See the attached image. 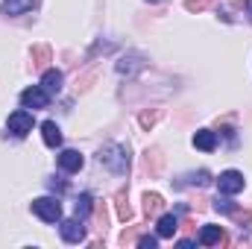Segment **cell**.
Segmentation results:
<instances>
[{"mask_svg":"<svg viewBox=\"0 0 252 249\" xmlns=\"http://www.w3.org/2000/svg\"><path fill=\"white\" fill-rule=\"evenodd\" d=\"M97 158L112 173H126V167H129V153H126V147H121V144H106Z\"/></svg>","mask_w":252,"mask_h":249,"instance_id":"cell-1","label":"cell"},{"mask_svg":"<svg viewBox=\"0 0 252 249\" xmlns=\"http://www.w3.org/2000/svg\"><path fill=\"white\" fill-rule=\"evenodd\" d=\"M32 214L41 217L44 223H59L62 220V202L56 196H38V199H32Z\"/></svg>","mask_w":252,"mask_h":249,"instance_id":"cell-2","label":"cell"},{"mask_svg":"<svg viewBox=\"0 0 252 249\" xmlns=\"http://www.w3.org/2000/svg\"><path fill=\"white\" fill-rule=\"evenodd\" d=\"M50 103V91L44 85H30L21 91V106L24 109H47Z\"/></svg>","mask_w":252,"mask_h":249,"instance_id":"cell-3","label":"cell"},{"mask_svg":"<svg viewBox=\"0 0 252 249\" xmlns=\"http://www.w3.org/2000/svg\"><path fill=\"white\" fill-rule=\"evenodd\" d=\"M32 126H35V121H32V115H30L27 109H18V112H12V115H9V132H12V135H18V138L30 135V132H32Z\"/></svg>","mask_w":252,"mask_h":249,"instance_id":"cell-4","label":"cell"},{"mask_svg":"<svg viewBox=\"0 0 252 249\" xmlns=\"http://www.w3.org/2000/svg\"><path fill=\"white\" fill-rule=\"evenodd\" d=\"M217 187H220V193H226V196L241 193V190H244V173H238V170H226V173H220Z\"/></svg>","mask_w":252,"mask_h":249,"instance_id":"cell-5","label":"cell"},{"mask_svg":"<svg viewBox=\"0 0 252 249\" xmlns=\"http://www.w3.org/2000/svg\"><path fill=\"white\" fill-rule=\"evenodd\" d=\"M59 232H62V238L67 241V244H79V241H85V229H82L79 217H76V220H59Z\"/></svg>","mask_w":252,"mask_h":249,"instance_id":"cell-6","label":"cell"},{"mask_svg":"<svg viewBox=\"0 0 252 249\" xmlns=\"http://www.w3.org/2000/svg\"><path fill=\"white\" fill-rule=\"evenodd\" d=\"M56 161H59V167H62L64 173H76V170H82V164H85V158H82L79 150H62Z\"/></svg>","mask_w":252,"mask_h":249,"instance_id":"cell-7","label":"cell"},{"mask_svg":"<svg viewBox=\"0 0 252 249\" xmlns=\"http://www.w3.org/2000/svg\"><path fill=\"white\" fill-rule=\"evenodd\" d=\"M41 138L47 147H62V129L56 126V121H44L41 124Z\"/></svg>","mask_w":252,"mask_h":249,"instance_id":"cell-8","label":"cell"},{"mask_svg":"<svg viewBox=\"0 0 252 249\" xmlns=\"http://www.w3.org/2000/svg\"><path fill=\"white\" fill-rule=\"evenodd\" d=\"M193 147L202 150V153H211V150L217 147V132H211V129H199V132L193 135Z\"/></svg>","mask_w":252,"mask_h":249,"instance_id":"cell-9","label":"cell"},{"mask_svg":"<svg viewBox=\"0 0 252 249\" xmlns=\"http://www.w3.org/2000/svg\"><path fill=\"white\" fill-rule=\"evenodd\" d=\"M62 70H56V67H50V70H44V76H41V85L50 91V94H56V91H62Z\"/></svg>","mask_w":252,"mask_h":249,"instance_id":"cell-10","label":"cell"},{"mask_svg":"<svg viewBox=\"0 0 252 249\" xmlns=\"http://www.w3.org/2000/svg\"><path fill=\"white\" fill-rule=\"evenodd\" d=\"M176 229H179V217L176 214H161L158 217V238H173Z\"/></svg>","mask_w":252,"mask_h":249,"instance_id":"cell-11","label":"cell"},{"mask_svg":"<svg viewBox=\"0 0 252 249\" xmlns=\"http://www.w3.org/2000/svg\"><path fill=\"white\" fill-rule=\"evenodd\" d=\"M196 241H199L202 247H214V244L223 241V229H220V226H202V232H199Z\"/></svg>","mask_w":252,"mask_h":249,"instance_id":"cell-12","label":"cell"},{"mask_svg":"<svg viewBox=\"0 0 252 249\" xmlns=\"http://www.w3.org/2000/svg\"><path fill=\"white\" fill-rule=\"evenodd\" d=\"M35 0H3V15H24L32 9Z\"/></svg>","mask_w":252,"mask_h":249,"instance_id":"cell-13","label":"cell"},{"mask_svg":"<svg viewBox=\"0 0 252 249\" xmlns=\"http://www.w3.org/2000/svg\"><path fill=\"white\" fill-rule=\"evenodd\" d=\"M138 67H144V62H141L138 56H124V59L118 62V70H121V73H132V70H138Z\"/></svg>","mask_w":252,"mask_h":249,"instance_id":"cell-14","label":"cell"},{"mask_svg":"<svg viewBox=\"0 0 252 249\" xmlns=\"http://www.w3.org/2000/svg\"><path fill=\"white\" fill-rule=\"evenodd\" d=\"M73 211H76V217H79V220H85V217H88V211H91V196H88V193H82V196L76 199Z\"/></svg>","mask_w":252,"mask_h":249,"instance_id":"cell-15","label":"cell"},{"mask_svg":"<svg viewBox=\"0 0 252 249\" xmlns=\"http://www.w3.org/2000/svg\"><path fill=\"white\" fill-rule=\"evenodd\" d=\"M161 205H164V202H161L158 193H147V196H144V211H147V214H156Z\"/></svg>","mask_w":252,"mask_h":249,"instance_id":"cell-16","label":"cell"},{"mask_svg":"<svg viewBox=\"0 0 252 249\" xmlns=\"http://www.w3.org/2000/svg\"><path fill=\"white\" fill-rule=\"evenodd\" d=\"M214 208H217V211H223V214H235V205H232V202L226 199V193H223V199L217 196V202H214Z\"/></svg>","mask_w":252,"mask_h":249,"instance_id":"cell-17","label":"cell"},{"mask_svg":"<svg viewBox=\"0 0 252 249\" xmlns=\"http://www.w3.org/2000/svg\"><path fill=\"white\" fill-rule=\"evenodd\" d=\"M138 244H141L144 249H156V244H158V241H156V238H141Z\"/></svg>","mask_w":252,"mask_h":249,"instance_id":"cell-18","label":"cell"},{"mask_svg":"<svg viewBox=\"0 0 252 249\" xmlns=\"http://www.w3.org/2000/svg\"><path fill=\"white\" fill-rule=\"evenodd\" d=\"M150 3H158V0H150Z\"/></svg>","mask_w":252,"mask_h":249,"instance_id":"cell-19","label":"cell"}]
</instances>
